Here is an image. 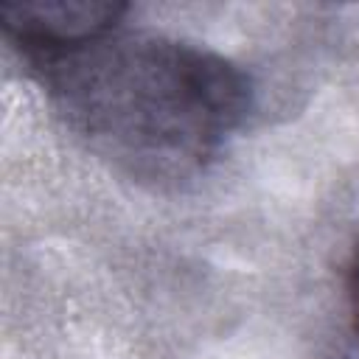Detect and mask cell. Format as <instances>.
<instances>
[{"instance_id": "cell-1", "label": "cell", "mask_w": 359, "mask_h": 359, "mask_svg": "<svg viewBox=\"0 0 359 359\" xmlns=\"http://www.w3.org/2000/svg\"><path fill=\"white\" fill-rule=\"evenodd\" d=\"M34 70L90 151L157 188L199 177L252 109L250 76L222 53L123 25Z\"/></svg>"}, {"instance_id": "cell-2", "label": "cell", "mask_w": 359, "mask_h": 359, "mask_svg": "<svg viewBox=\"0 0 359 359\" xmlns=\"http://www.w3.org/2000/svg\"><path fill=\"white\" fill-rule=\"evenodd\" d=\"M126 11L118 0H6L0 28L34 67L121 28Z\"/></svg>"}, {"instance_id": "cell-3", "label": "cell", "mask_w": 359, "mask_h": 359, "mask_svg": "<svg viewBox=\"0 0 359 359\" xmlns=\"http://www.w3.org/2000/svg\"><path fill=\"white\" fill-rule=\"evenodd\" d=\"M348 303H351V320L353 328L359 334V250L351 261V272H348Z\"/></svg>"}]
</instances>
